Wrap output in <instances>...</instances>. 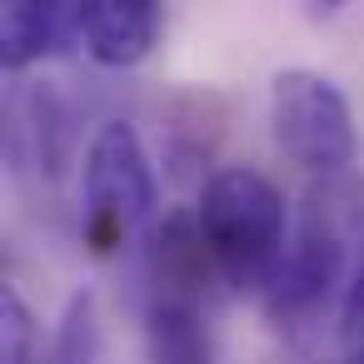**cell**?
<instances>
[{
	"instance_id": "ba28073f",
	"label": "cell",
	"mask_w": 364,
	"mask_h": 364,
	"mask_svg": "<svg viewBox=\"0 0 364 364\" xmlns=\"http://www.w3.org/2000/svg\"><path fill=\"white\" fill-rule=\"evenodd\" d=\"M344 324H349V329H364V264H359L354 279H349V294H344Z\"/></svg>"
},
{
	"instance_id": "277c9868",
	"label": "cell",
	"mask_w": 364,
	"mask_h": 364,
	"mask_svg": "<svg viewBox=\"0 0 364 364\" xmlns=\"http://www.w3.org/2000/svg\"><path fill=\"white\" fill-rule=\"evenodd\" d=\"M344 240H349V225L339 220V205L334 195H314L309 200V215L299 225V235L289 240L284 250V264L269 284V309L274 314H304L314 309L329 284H339V269H344Z\"/></svg>"
},
{
	"instance_id": "9c48e42d",
	"label": "cell",
	"mask_w": 364,
	"mask_h": 364,
	"mask_svg": "<svg viewBox=\"0 0 364 364\" xmlns=\"http://www.w3.org/2000/svg\"><path fill=\"white\" fill-rule=\"evenodd\" d=\"M349 364H364V344H359V349H354V359H349Z\"/></svg>"
},
{
	"instance_id": "8992f818",
	"label": "cell",
	"mask_w": 364,
	"mask_h": 364,
	"mask_svg": "<svg viewBox=\"0 0 364 364\" xmlns=\"http://www.w3.org/2000/svg\"><path fill=\"white\" fill-rule=\"evenodd\" d=\"M75 46V6H41V0H16L0 11V60L6 70H26L50 50Z\"/></svg>"
},
{
	"instance_id": "7a4b0ae2",
	"label": "cell",
	"mask_w": 364,
	"mask_h": 364,
	"mask_svg": "<svg viewBox=\"0 0 364 364\" xmlns=\"http://www.w3.org/2000/svg\"><path fill=\"white\" fill-rule=\"evenodd\" d=\"M155 215V170L145 160V145L135 125L105 120L85 150L80 175V235L95 255H115L140 235V225Z\"/></svg>"
},
{
	"instance_id": "6da1fadb",
	"label": "cell",
	"mask_w": 364,
	"mask_h": 364,
	"mask_svg": "<svg viewBox=\"0 0 364 364\" xmlns=\"http://www.w3.org/2000/svg\"><path fill=\"white\" fill-rule=\"evenodd\" d=\"M210 269L235 289H269L289 250V210L269 175L230 165L210 175L195 205Z\"/></svg>"
},
{
	"instance_id": "3957f363",
	"label": "cell",
	"mask_w": 364,
	"mask_h": 364,
	"mask_svg": "<svg viewBox=\"0 0 364 364\" xmlns=\"http://www.w3.org/2000/svg\"><path fill=\"white\" fill-rule=\"evenodd\" d=\"M269 125L274 145L314 170V175H344L359 155V130L344 90L319 70H279L269 85Z\"/></svg>"
},
{
	"instance_id": "5b68a950",
	"label": "cell",
	"mask_w": 364,
	"mask_h": 364,
	"mask_svg": "<svg viewBox=\"0 0 364 364\" xmlns=\"http://www.w3.org/2000/svg\"><path fill=\"white\" fill-rule=\"evenodd\" d=\"M160 26L165 11L155 0H85V6H75V46L105 70L140 65L155 50Z\"/></svg>"
},
{
	"instance_id": "52a82bcc",
	"label": "cell",
	"mask_w": 364,
	"mask_h": 364,
	"mask_svg": "<svg viewBox=\"0 0 364 364\" xmlns=\"http://www.w3.org/2000/svg\"><path fill=\"white\" fill-rule=\"evenodd\" d=\"M0 364H60L55 344L41 339L31 304L6 284L0 289Z\"/></svg>"
}]
</instances>
